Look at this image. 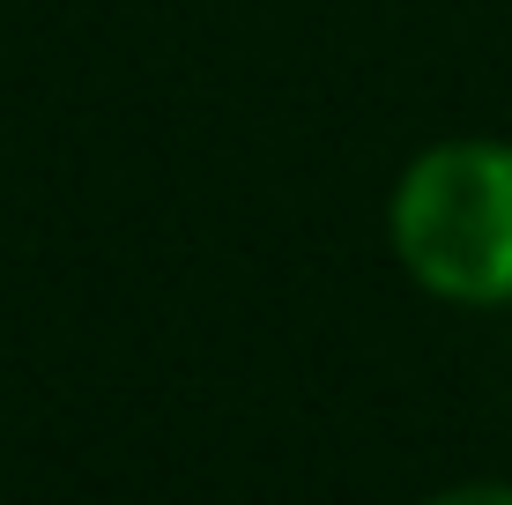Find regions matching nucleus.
I'll return each instance as SVG.
<instances>
[{"label": "nucleus", "mask_w": 512, "mask_h": 505, "mask_svg": "<svg viewBox=\"0 0 512 505\" xmlns=\"http://www.w3.org/2000/svg\"><path fill=\"white\" fill-rule=\"evenodd\" d=\"M386 246L431 298L468 312L512 305V142L446 134L416 149L386 194Z\"/></svg>", "instance_id": "nucleus-1"}, {"label": "nucleus", "mask_w": 512, "mask_h": 505, "mask_svg": "<svg viewBox=\"0 0 512 505\" xmlns=\"http://www.w3.org/2000/svg\"><path fill=\"white\" fill-rule=\"evenodd\" d=\"M423 505H512V483H453V491H438Z\"/></svg>", "instance_id": "nucleus-2"}]
</instances>
